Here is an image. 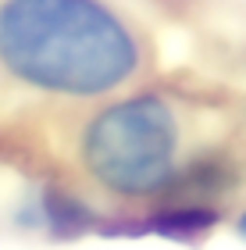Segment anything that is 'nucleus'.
<instances>
[{"label": "nucleus", "instance_id": "f03ea898", "mask_svg": "<svg viewBox=\"0 0 246 250\" xmlns=\"http://www.w3.org/2000/svg\"><path fill=\"white\" fill-rule=\"evenodd\" d=\"M178 129L157 97H136L107 107L86 129L82 157L89 175L121 197L157 193L171 183Z\"/></svg>", "mask_w": 246, "mask_h": 250}, {"label": "nucleus", "instance_id": "f257e3e1", "mask_svg": "<svg viewBox=\"0 0 246 250\" xmlns=\"http://www.w3.org/2000/svg\"><path fill=\"white\" fill-rule=\"evenodd\" d=\"M0 61L21 83L93 97L125 83L139 54L129 29L96 0H7Z\"/></svg>", "mask_w": 246, "mask_h": 250}, {"label": "nucleus", "instance_id": "7ed1b4c3", "mask_svg": "<svg viewBox=\"0 0 246 250\" xmlns=\"http://www.w3.org/2000/svg\"><path fill=\"white\" fill-rule=\"evenodd\" d=\"M239 232L246 236V214H243V218H239Z\"/></svg>", "mask_w": 246, "mask_h": 250}]
</instances>
